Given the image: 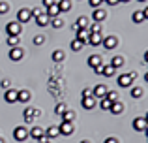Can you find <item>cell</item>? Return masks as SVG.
I'll list each match as a JSON object with an SVG mask.
<instances>
[{"label": "cell", "instance_id": "cell-12", "mask_svg": "<svg viewBox=\"0 0 148 143\" xmlns=\"http://www.w3.org/2000/svg\"><path fill=\"white\" fill-rule=\"evenodd\" d=\"M92 19H94V23H103L105 19H107V11L105 10H94V13H92Z\"/></svg>", "mask_w": 148, "mask_h": 143}, {"label": "cell", "instance_id": "cell-48", "mask_svg": "<svg viewBox=\"0 0 148 143\" xmlns=\"http://www.w3.org/2000/svg\"><path fill=\"white\" fill-rule=\"evenodd\" d=\"M40 143H51V141H49V140H47V137H43V140H41V141H40Z\"/></svg>", "mask_w": 148, "mask_h": 143}, {"label": "cell", "instance_id": "cell-30", "mask_svg": "<svg viewBox=\"0 0 148 143\" xmlns=\"http://www.w3.org/2000/svg\"><path fill=\"white\" fill-rule=\"evenodd\" d=\"M90 34H103V28H101V23H94V25L88 26Z\"/></svg>", "mask_w": 148, "mask_h": 143}, {"label": "cell", "instance_id": "cell-25", "mask_svg": "<svg viewBox=\"0 0 148 143\" xmlns=\"http://www.w3.org/2000/svg\"><path fill=\"white\" fill-rule=\"evenodd\" d=\"M105 98H107L111 104H114V102H120V94H118L116 90H107V96H105Z\"/></svg>", "mask_w": 148, "mask_h": 143}, {"label": "cell", "instance_id": "cell-3", "mask_svg": "<svg viewBox=\"0 0 148 143\" xmlns=\"http://www.w3.org/2000/svg\"><path fill=\"white\" fill-rule=\"evenodd\" d=\"M6 32H8V36H19V34H21V23L10 21L6 25Z\"/></svg>", "mask_w": 148, "mask_h": 143}, {"label": "cell", "instance_id": "cell-46", "mask_svg": "<svg viewBox=\"0 0 148 143\" xmlns=\"http://www.w3.org/2000/svg\"><path fill=\"white\" fill-rule=\"evenodd\" d=\"M53 4H56V2H54V0H43V6H45V8L53 6Z\"/></svg>", "mask_w": 148, "mask_h": 143}, {"label": "cell", "instance_id": "cell-15", "mask_svg": "<svg viewBox=\"0 0 148 143\" xmlns=\"http://www.w3.org/2000/svg\"><path fill=\"white\" fill-rule=\"evenodd\" d=\"M51 23V17H47V13H41L40 17H36V25L40 26V28H45V26H49Z\"/></svg>", "mask_w": 148, "mask_h": 143}, {"label": "cell", "instance_id": "cell-22", "mask_svg": "<svg viewBox=\"0 0 148 143\" xmlns=\"http://www.w3.org/2000/svg\"><path fill=\"white\" fill-rule=\"evenodd\" d=\"M111 111L112 115H120V113H124V104L122 102H114V104H111Z\"/></svg>", "mask_w": 148, "mask_h": 143}, {"label": "cell", "instance_id": "cell-24", "mask_svg": "<svg viewBox=\"0 0 148 143\" xmlns=\"http://www.w3.org/2000/svg\"><path fill=\"white\" fill-rule=\"evenodd\" d=\"M64 51H60V49H54V51H53V55H51V59H53V62H62V60H64Z\"/></svg>", "mask_w": 148, "mask_h": 143}, {"label": "cell", "instance_id": "cell-38", "mask_svg": "<svg viewBox=\"0 0 148 143\" xmlns=\"http://www.w3.org/2000/svg\"><path fill=\"white\" fill-rule=\"evenodd\" d=\"M8 11H10V4L8 2H0V15L8 13Z\"/></svg>", "mask_w": 148, "mask_h": 143}, {"label": "cell", "instance_id": "cell-36", "mask_svg": "<svg viewBox=\"0 0 148 143\" xmlns=\"http://www.w3.org/2000/svg\"><path fill=\"white\" fill-rule=\"evenodd\" d=\"M99 107H101V109H105V111H109V109H111V102H109L107 98H101L99 100Z\"/></svg>", "mask_w": 148, "mask_h": 143}, {"label": "cell", "instance_id": "cell-7", "mask_svg": "<svg viewBox=\"0 0 148 143\" xmlns=\"http://www.w3.org/2000/svg\"><path fill=\"white\" fill-rule=\"evenodd\" d=\"M107 90L109 88L105 87V85H96L94 88H92V96H94V98H105V96H107Z\"/></svg>", "mask_w": 148, "mask_h": 143}, {"label": "cell", "instance_id": "cell-34", "mask_svg": "<svg viewBox=\"0 0 148 143\" xmlns=\"http://www.w3.org/2000/svg\"><path fill=\"white\" fill-rule=\"evenodd\" d=\"M19 36H8V45L10 47H19Z\"/></svg>", "mask_w": 148, "mask_h": 143}, {"label": "cell", "instance_id": "cell-20", "mask_svg": "<svg viewBox=\"0 0 148 143\" xmlns=\"http://www.w3.org/2000/svg\"><path fill=\"white\" fill-rule=\"evenodd\" d=\"M99 64H103V60H101V57L99 55H92V57H88V66L94 70V68H98Z\"/></svg>", "mask_w": 148, "mask_h": 143}, {"label": "cell", "instance_id": "cell-16", "mask_svg": "<svg viewBox=\"0 0 148 143\" xmlns=\"http://www.w3.org/2000/svg\"><path fill=\"white\" fill-rule=\"evenodd\" d=\"M88 36H90V30H88V28H79V30H77V34H75V38H77V40H81L83 44H86V41H88Z\"/></svg>", "mask_w": 148, "mask_h": 143}, {"label": "cell", "instance_id": "cell-52", "mask_svg": "<svg viewBox=\"0 0 148 143\" xmlns=\"http://www.w3.org/2000/svg\"><path fill=\"white\" fill-rule=\"evenodd\" d=\"M81 143H90V141H88V140H83V141H81Z\"/></svg>", "mask_w": 148, "mask_h": 143}, {"label": "cell", "instance_id": "cell-43", "mask_svg": "<svg viewBox=\"0 0 148 143\" xmlns=\"http://www.w3.org/2000/svg\"><path fill=\"white\" fill-rule=\"evenodd\" d=\"M94 72L98 73V75H101V73H103V64H99L98 68H94Z\"/></svg>", "mask_w": 148, "mask_h": 143}, {"label": "cell", "instance_id": "cell-2", "mask_svg": "<svg viewBox=\"0 0 148 143\" xmlns=\"http://www.w3.org/2000/svg\"><path fill=\"white\" fill-rule=\"evenodd\" d=\"M58 132H60L62 136H71V134L75 132V124H73V122H66V121H62L60 124H58Z\"/></svg>", "mask_w": 148, "mask_h": 143}, {"label": "cell", "instance_id": "cell-47", "mask_svg": "<svg viewBox=\"0 0 148 143\" xmlns=\"http://www.w3.org/2000/svg\"><path fill=\"white\" fill-rule=\"evenodd\" d=\"M143 15H145V19H148V6L145 8V10H143Z\"/></svg>", "mask_w": 148, "mask_h": 143}, {"label": "cell", "instance_id": "cell-54", "mask_svg": "<svg viewBox=\"0 0 148 143\" xmlns=\"http://www.w3.org/2000/svg\"><path fill=\"white\" fill-rule=\"evenodd\" d=\"M145 119H146V122H148V113H146V117H145Z\"/></svg>", "mask_w": 148, "mask_h": 143}, {"label": "cell", "instance_id": "cell-39", "mask_svg": "<svg viewBox=\"0 0 148 143\" xmlns=\"http://www.w3.org/2000/svg\"><path fill=\"white\" fill-rule=\"evenodd\" d=\"M45 44V36H41V34H38L36 38H34V45H41Z\"/></svg>", "mask_w": 148, "mask_h": 143}, {"label": "cell", "instance_id": "cell-4", "mask_svg": "<svg viewBox=\"0 0 148 143\" xmlns=\"http://www.w3.org/2000/svg\"><path fill=\"white\" fill-rule=\"evenodd\" d=\"M13 140L15 141H25V140H28V130H26L25 126H17V128L13 130Z\"/></svg>", "mask_w": 148, "mask_h": 143}, {"label": "cell", "instance_id": "cell-55", "mask_svg": "<svg viewBox=\"0 0 148 143\" xmlns=\"http://www.w3.org/2000/svg\"><path fill=\"white\" fill-rule=\"evenodd\" d=\"M139 2H148V0H139Z\"/></svg>", "mask_w": 148, "mask_h": 143}, {"label": "cell", "instance_id": "cell-21", "mask_svg": "<svg viewBox=\"0 0 148 143\" xmlns=\"http://www.w3.org/2000/svg\"><path fill=\"white\" fill-rule=\"evenodd\" d=\"M101 41H103V34H90L88 36V44L90 45H101Z\"/></svg>", "mask_w": 148, "mask_h": 143}, {"label": "cell", "instance_id": "cell-11", "mask_svg": "<svg viewBox=\"0 0 148 143\" xmlns=\"http://www.w3.org/2000/svg\"><path fill=\"white\" fill-rule=\"evenodd\" d=\"M17 94H19V90H15V88H8V90L4 92V100H6L8 104H15V102H17Z\"/></svg>", "mask_w": 148, "mask_h": 143}, {"label": "cell", "instance_id": "cell-50", "mask_svg": "<svg viewBox=\"0 0 148 143\" xmlns=\"http://www.w3.org/2000/svg\"><path fill=\"white\" fill-rule=\"evenodd\" d=\"M145 81H146V83H148V72L145 73Z\"/></svg>", "mask_w": 148, "mask_h": 143}, {"label": "cell", "instance_id": "cell-5", "mask_svg": "<svg viewBox=\"0 0 148 143\" xmlns=\"http://www.w3.org/2000/svg\"><path fill=\"white\" fill-rule=\"evenodd\" d=\"M133 130L135 132H145V130L148 128V122H146V119L145 117H137V119H133Z\"/></svg>", "mask_w": 148, "mask_h": 143}, {"label": "cell", "instance_id": "cell-17", "mask_svg": "<svg viewBox=\"0 0 148 143\" xmlns=\"http://www.w3.org/2000/svg\"><path fill=\"white\" fill-rule=\"evenodd\" d=\"M81 104H83L84 109H94V107H96V98H94V96H86V98L81 100Z\"/></svg>", "mask_w": 148, "mask_h": 143}, {"label": "cell", "instance_id": "cell-53", "mask_svg": "<svg viewBox=\"0 0 148 143\" xmlns=\"http://www.w3.org/2000/svg\"><path fill=\"white\" fill-rule=\"evenodd\" d=\"M145 134H146V137H148V128H146V130H145Z\"/></svg>", "mask_w": 148, "mask_h": 143}, {"label": "cell", "instance_id": "cell-18", "mask_svg": "<svg viewBox=\"0 0 148 143\" xmlns=\"http://www.w3.org/2000/svg\"><path fill=\"white\" fill-rule=\"evenodd\" d=\"M56 6H58V10H60V13H66V11L71 10V0H58Z\"/></svg>", "mask_w": 148, "mask_h": 143}, {"label": "cell", "instance_id": "cell-19", "mask_svg": "<svg viewBox=\"0 0 148 143\" xmlns=\"http://www.w3.org/2000/svg\"><path fill=\"white\" fill-rule=\"evenodd\" d=\"M60 117H62V121H66V122H73V121H75V117H77V113L73 109H66Z\"/></svg>", "mask_w": 148, "mask_h": 143}, {"label": "cell", "instance_id": "cell-10", "mask_svg": "<svg viewBox=\"0 0 148 143\" xmlns=\"http://www.w3.org/2000/svg\"><path fill=\"white\" fill-rule=\"evenodd\" d=\"M30 19H32V15H30V10H26V8H23V10H19L17 13V23H28Z\"/></svg>", "mask_w": 148, "mask_h": 143}, {"label": "cell", "instance_id": "cell-26", "mask_svg": "<svg viewBox=\"0 0 148 143\" xmlns=\"http://www.w3.org/2000/svg\"><path fill=\"white\" fill-rule=\"evenodd\" d=\"M58 15H60V10H58V6L56 4H53V6H49L47 8V17H58Z\"/></svg>", "mask_w": 148, "mask_h": 143}, {"label": "cell", "instance_id": "cell-8", "mask_svg": "<svg viewBox=\"0 0 148 143\" xmlns=\"http://www.w3.org/2000/svg\"><path fill=\"white\" fill-rule=\"evenodd\" d=\"M8 57H10L11 60H15V62H17V60H21L23 57H25V51H23L21 47H11L10 53H8Z\"/></svg>", "mask_w": 148, "mask_h": 143}, {"label": "cell", "instance_id": "cell-51", "mask_svg": "<svg viewBox=\"0 0 148 143\" xmlns=\"http://www.w3.org/2000/svg\"><path fill=\"white\" fill-rule=\"evenodd\" d=\"M126 2H130V0H120V4H126Z\"/></svg>", "mask_w": 148, "mask_h": 143}, {"label": "cell", "instance_id": "cell-13", "mask_svg": "<svg viewBox=\"0 0 148 143\" xmlns=\"http://www.w3.org/2000/svg\"><path fill=\"white\" fill-rule=\"evenodd\" d=\"M28 136L32 137V140H38V141H41V140L45 137V136H43V130H41L40 126H34V128L28 132Z\"/></svg>", "mask_w": 148, "mask_h": 143}, {"label": "cell", "instance_id": "cell-56", "mask_svg": "<svg viewBox=\"0 0 148 143\" xmlns=\"http://www.w3.org/2000/svg\"><path fill=\"white\" fill-rule=\"evenodd\" d=\"M0 143H4V140H2V137H0Z\"/></svg>", "mask_w": 148, "mask_h": 143}, {"label": "cell", "instance_id": "cell-49", "mask_svg": "<svg viewBox=\"0 0 148 143\" xmlns=\"http://www.w3.org/2000/svg\"><path fill=\"white\" fill-rule=\"evenodd\" d=\"M145 60H146V62H148V49H146V51H145Z\"/></svg>", "mask_w": 148, "mask_h": 143}, {"label": "cell", "instance_id": "cell-32", "mask_svg": "<svg viewBox=\"0 0 148 143\" xmlns=\"http://www.w3.org/2000/svg\"><path fill=\"white\" fill-rule=\"evenodd\" d=\"M131 19H133V23H143L145 21V15H143V10L141 11H133V15H131Z\"/></svg>", "mask_w": 148, "mask_h": 143}, {"label": "cell", "instance_id": "cell-33", "mask_svg": "<svg viewBox=\"0 0 148 143\" xmlns=\"http://www.w3.org/2000/svg\"><path fill=\"white\" fill-rule=\"evenodd\" d=\"M83 41H81V40H77V38H73V40H71V49H73V51H81V49H83Z\"/></svg>", "mask_w": 148, "mask_h": 143}, {"label": "cell", "instance_id": "cell-42", "mask_svg": "<svg viewBox=\"0 0 148 143\" xmlns=\"http://www.w3.org/2000/svg\"><path fill=\"white\" fill-rule=\"evenodd\" d=\"M105 4H109V6H116V4H120V0H103Z\"/></svg>", "mask_w": 148, "mask_h": 143}, {"label": "cell", "instance_id": "cell-23", "mask_svg": "<svg viewBox=\"0 0 148 143\" xmlns=\"http://www.w3.org/2000/svg\"><path fill=\"white\" fill-rule=\"evenodd\" d=\"M75 25L79 26V28H88V26H90V19H88L86 15H81V17L75 21Z\"/></svg>", "mask_w": 148, "mask_h": 143}, {"label": "cell", "instance_id": "cell-14", "mask_svg": "<svg viewBox=\"0 0 148 143\" xmlns=\"http://www.w3.org/2000/svg\"><path fill=\"white\" fill-rule=\"evenodd\" d=\"M30 98H32V92L30 90H19V94H17V102H23V104H28L30 102Z\"/></svg>", "mask_w": 148, "mask_h": 143}, {"label": "cell", "instance_id": "cell-35", "mask_svg": "<svg viewBox=\"0 0 148 143\" xmlns=\"http://www.w3.org/2000/svg\"><path fill=\"white\" fill-rule=\"evenodd\" d=\"M141 96H143V88L141 87H133V88H131V98L139 100Z\"/></svg>", "mask_w": 148, "mask_h": 143}, {"label": "cell", "instance_id": "cell-41", "mask_svg": "<svg viewBox=\"0 0 148 143\" xmlns=\"http://www.w3.org/2000/svg\"><path fill=\"white\" fill-rule=\"evenodd\" d=\"M0 85H2V87H4V88H6V90H8L11 83H10V79H2V83H0Z\"/></svg>", "mask_w": 148, "mask_h": 143}, {"label": "cell", "instance_id": "cell-45", "mask_svg": "<svg viewBox=\"0 0 148 143\" xmlns=\"http://www.w3.org/2000/svg\"><path fill=\"white\" fill-rule=\"evenodd\" d=\"M86 96H92V90H90V88H84V90H83V98H86Z\"/></svg>", "mask_w": 148, "mask_h": 143}, {"label": "cell", "instance_id": "cell-27", "mask_svg": "<svg viewBox=\"0 0 148 143\" xmlns=\"http://www.w3.org/2000/svg\"><path fill=\"white\" fill-rule=\"evenodd\" d=\"M51 26H53V28H62V26H64V19H60V15H58V17H53L51 19V23H49Z\"/></svg>", "mask_w": 148, "mask_h": 143}, {"label": "cell", "instance_id": "cell-1", "mask_svg": "<svg viewBox=\"0 0 148 143\" xmlns=\"http://www.w3.org/2000/svg\"><path fill=\"white\" fill-rule=\"evenodd\" d=\"M38 115H40V109H36V107H26V109L23 111V121H25L26 124H32Z\"/></svg>", "mask_w": 148, "mask_h": 143}, {"label": "cell", "instance_id": "cell-28", "mask_svg": "<svg viewBox=\"0 0 148 143\" xmlns=\"http://www.w3.org/2000/svg\"><path fill=\"white\" fill-rule=\"evenodd\" d=\"M111 66L112 68H114V70H116V68H122L124 66V57H112V60H111Z\"/></svg>", "mask_w": 148, "mask_h": 143}, {"label": "cell", "instance_id": "cell-44", "mask_svg": "<svg viewBox=\"0 0 148 143\" xmlns=\"http://www.w3.org/2000/svg\"><path fill=\"white\" fill-rule=\"evenodd\" d=\"M103 143H120V141L116 140V137H107V140H105Z\"/></svg>", "mask_w": 148, "mask_h": 143}, {"label": "cell", "instance_id": "cell-31", "mask_svg": "<svg viewBox=\"0 0 148 143\" xmlns=\"http://www.w3.org/2000/svg\"><path fill=\"white\" fill-rule=\"evenodd\" d=\"M101 75H105V77H112L114 75V68L111 66V64H103V73Z\"/></svg>", "mask_w": 148, "mask_h": 143}, {"label": "cell", "instance_id": "cell-40", "mask_svg": "<svg viewBox=\"0 0 148 143\" xmlns=\"http://www.w3.org/2000/svg\"><path fill=\"white\" fill-rule=\"evenodd\" d=\"M88 2H90V6L94 8V10H98L101 4H103V0H88Z\"/></svg>", "mask_w": 148, "mask_h": 143}, {"label": "cell", "instance_id": "cell-6", "mask_svg": "<svg viewBox=\"0 0 148 143\" xmlns=\"http://www.w3.org/2000/svg\"><path fill=\"white\" fill-rule=\"evenodd\" d=\"M116 81H118L120 87L127 88V87H131V85H133V81H135V79L130 75V73H122V75H118V79H116Z\"/></svg>", "mask_w": 148, "mask_h": 143}, {"label": "cell", "instance_id": "cell-9", "mask_svg": "<svg viewBox=\"0 0 148 143\" xmlns=\"http://www.w3.org/2000/svg\"><path fill=\"white\" fill-rule=\"evenodd\" d=\"M101 44H103L105 49H114L116 45H118V38H116V36H105Z\"/></svg>", "mask_w": 148, "mask_h": 143}, {"label": "cell", "instance_id": "cell-37", "mask_svg": "<svg viewBox=\"0 0 148 143\" xmlns=\"http://www.w3.org/2000/svg\"><path fill=\"white\" fill-rule=\"evenodd\" d=\"M66 109H68V107H66V104H56V107H54V113H56V115H62Z\"/></svg>", "mask_w": 148, "mask_h": 143}, {"label": "cell", "instance_id": "cell-29", "mask_svg": "<svg viewBox=\"0 0 148 143\" xmlns=\"http://www.w3.org/2000/svg\"><path fill=\"white\" fill-rule=\"evenodd\" d=\"M58 134H60V132H58V126H49L47 132H45V136H47L49 140H54V137H56Z\"/></svg>", "mask_w": 148, "mask_h": 143}]
</instances>
